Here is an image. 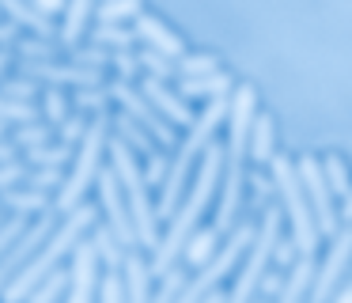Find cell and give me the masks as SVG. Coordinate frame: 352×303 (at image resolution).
I'll use <instances>...</instances> for the list:
<instances>
[{"mask_svg":"<svg viewBox=\"0 0 352 303\" xmlns=\"http://www.w3.org/2000/svg\"><path fill=\"white\" fill-rule=\"evenodd\" d=\"M220 178H223V144H208L205 156H201V167H197V178L190 182V189H186L182 205L175 209V216H170V227L167 235L160 239V247L152 250V277H167L170 269H175V262L182 258L186 242L193 239V231H197L201 216L208 212V201H212V194L220 189Z\"/></svg>","mask_w":352,"mask_h":303,"instance_id":"6da1fadb","label":"cell"},{"mask_svg":"<svg viewBox=\"0 0 352 303\" xmlns=\"http://www.w3.org/2000/svg\"><path fill=\"white\" fill-rule=\"evenodd\" d=\"M258 118V91L250 83L235 87L228 114V144H223V178H220V205H216V231H235L239 205H243V182H246V156H250V133Z\"/></svg>","mask_w":352,"mask_h":303,"instance_id":"7a4b0ae2","label":"cell"},{"mask_svg":"<svg viewBox=\"0 0 352 303\" xmlns=\"http://www.w3.org/2000/svg\"><path fill=\"white\" fill-rule=\"evenodd\" d=\"M231 114V98H212V103L205 106V110L197 114V121L190 125V133H186V140L178 144L175 159H170V171H167V182H163V194H160V205H155V216L160 220H170L175 216V209L182 205V194L186 186H190V174L193 167H197V159L205 156V148L216 140V129L228 121Z\"/></svg>","mask_w":352,"mask_h":303,"instance_id":"3957f363","label":"cell"},{"mask_svg":"<svg viewBox=\"0 0 352 303\" xmlns=\"http://www.w3.org/2000/svg\"><path fill=\"white\" fill-rule=\"evenodd\" d=\"M91 224H95L91 205H80V209H72L69 216L61 220L57 235H50V239L42 242V250H38V254H34L31 262H27L23 269L16 273V280H12L8 288H4V300H8V303L27 300V295H31L34 288H38L42 280L50 277V273H54V269H61V258H65V254H72V250L80 247V235H84Z\"/></svg>","mask_w":352,"mask_h":303,"instance_id":"277c9868","label":"cell"},{"mask_svg":"<svg viewBox=\"0 0 352 303\" xmlns=\"http://www.w3.org/2000/svg\"><path fill=\"white\" fill-rule=\"evenodd\" d=\"M269 178H273L276 194H280L284 209H288V224H292V242H296L299 258H314L318 250V220H314V209L307 201V189L299 182V167L296 159H288V152H276L273 163H269Z\"/></svg>","mask_w":352,"mask_h":303,"instance_id":"5b68a950","label":"cell"},{"mask_svg":"<svg viewBox=\"0 0 352 303\" xmlns=\"http://www.w3.org/2000/svg\"><path fill=\"white\" fill-rule=\"evenodd\" d=\"M107 152H110V171L118 174V182H122V194H125V205H129V216H133V227H137L140 247L155 250V247H160V216H155L152 201H148L144 171L137 167L133 148H125L118 136L107 144Z\"/></svg>","mask_w":352,"mask_h":303,"instance_id":"8992f818","label":"cell"},{"mask_svg":"<svg viewBox=\"0 0 352 303\" xmlns=\"http://www.w3.org/2000/svg\"><path fill=\"white\" fill-rule=\"evenodd\" d=\"M276 242H280V209H276V205H265V209H261L258 235H254L250 250H246V262L235 277V288L228 292V303H254L258 300V288L269 273Z\"/></svg>","mask_w":352,"mask_h":303,"instance_id":"52a82bcc","label":"cell"},{"mask_svg":"<svg viewBox=\"0 0 352 303\" xmlns=\"http://www.w3.org/2000/svg\"><path fill=\"white\" fill-rule=\"evenodd\" d=\"M107 133H110V114H95L91 125H87L84 140H80V152H76V171L72 178H65L61 194H57V212H72L84 205V194L91 189V178L99 182V171H102V152H107Z\"/></svg>","mask_w":352,"mask_h":303,"instance_id":"ba28073f","label":"cell"},{"mask_svg":"<svg viewBox=\"0 0 352 303\" xmlns=\"http://www.w3.org/2000/svg\"><path fill=\"white\" fill-rule=\"evenodd\" d=\"M254 235H258V224H254V220H243V224H235V231H231L228 242L216 250L212 262L201 265V269L193 273L190 280H186V288H182V295H178V303H201L208 292H216V288H220V280L239 265V258L250 250Z\"/></svg>","mask_w":352,"mask_h":303,"instance_id":"9c48e42d","label":"cell"},{"mask_svg":"<svg viewBox=\"0 0 352 303\" xmlns=\"http://www.w3.org/2000/svg\"><path fill=\"white\" fill-rule=\"evenodd\" d=\"M352 265V224H341V231L333 235L329 242V254L322 258L318 273H314L311 288H307V300L303 303H333L337 288H341V277L349 273Z\"/></svg>","mask_w":352,"mask_h":303,"instance_id":"30bf717a","label":"cell"},{"mask_svg":"<svg viewBox=\"0 0 352 303\" xmlns=\"http://www.w3.org/2000/svg\"><path fill=\"white\" fill-rule=\"evenodd\" d=\"M107 95L122 106V114H129L137 125H144L148 136H152L155 144H163V148H170V144H175V125H170V121H163L160 114H155V106L148 103V98L140 95L129 80H110L107 83Z\"/></svg>","mask_w":352,"mask_h":303,"instance_id":"8fae6325","label":"cell"},{"mask_svg":"<svg viewBox=\"0 0 352 303\" xmlns=\"http://www.w3.org/2000/svg\"><path fill=\"white\" fill-rule=\"evenodd\" d=\"M296 167H299V182H303V189H307V201H311V209H314V220H318V231L333 239V235L341 231V209H333V194H329V186H326L322 163L314 156H299Z\"/></svg>","mask_w":352,"mask_h":303,"instance_id":"7c38bea8","label":"cell"},{"mask_svg":"<svg viewBox=\"0 0 352 303\" xmlns=\"http://www.w3.org/2000/svg\"><path fill=\"white\" fill-rule=\"evenodd\" d=\"M99 197H102V212H107V220H110L114 239L122 242L125 250L140 247L137 227H133V216H129V205H125V194H122V182H118L114 171H99Z\"/></svg>","mask_w":352,"mask_h":303,"instance_id":"4fadbf2b","label":"cell"},{"mask_svg":"<svg viewBox=\"0 0 352 303\" xmlns=\"http://www.w3.org/2000/svg\"><path fill=\"white\" fill-rule=\"evenodd\" d=\"M50 231H54V220L42 216L38 224L31 227V231H23L16 242H12V250H8L4 258H0V292H4V288H8L12 280H16V273L27 265V258H34V254L42 250V242L50 239Z\"/></svg>","mask_w":352,"mask_h":303,"instance_id":"5bb4252c","label":"cell"},{"mask_svg":"<svg viewBox=\"0 0 352 303\" xmlns=\"http://www.w3.org/2000/svg\"><path fill=\"white\" fill-rule=\"evenodd\" d=\"M140 95H144L148 103L155 106V114H160L163 121H170V125H193V121H197V114L190 110V103H186L178 91H170L167 83L152 80V76H144V83H140Z\"/></svg>","mask_w":352,"mask_h":303,"instance_id":"9a60e30c","label":"cell"},{"mask_svg":"<svg viewBox=\"0 0 352 303\" xmlns=\"http://www.w3.org/2000/svg\"><path fill=\"white\" fill-rule=\"evenodd\" d=\"M95 288H99V254L91 242L76 247V262H72V280H69V300L65 303H91Z\"/></svg>","mask_w":352,"mask_h":303,"instance_id":"2e32d148","label":"cell"},{"mask_svg":"<svg viewBox=\"0 0 352 303\" xmlns=\"http://www.w3.org/2000/svg\"><path fill=\"white\" fill-rule=\"evenodd\" d=\"M133 34L144 42V50H155V53H163V57H170V61H182L186 57V45H182V38L175 34V30L167 27V23L160 19V15H140L137 19V27H133Z\"/></svg>","mask_w":352,"mask_h":303,"instance_id":"e0dca14e","label":"cell"},{"mask_svg":"<svg viewBox=\"0 0 352 303\" xmlns=\"http://www.w3.org/2000/svg\"><path fill=\"white\" fill-rule=\"evenodd\" d=\"M178 95L182 98H231L235 95V80L228 72H212V76H197V80H178Z\"/></svg>","mask_w":352,"mask_h":303,"instance_id":"ac0fdd59","label":"cell"},{"mask_svg":"<svg viewBox=\"0 0 352 303\" xmlns=\"http://www.w3.org/2000/svg\"><path fill=\"white\" fill-rule=\"evenodd\" d=\"M0 12L8 15L19 30H34V38H46V42H54V38H57L54 23H50L34 4H16V0H8V4H0Z\"/></svg>","mask_w":352,"mask_h":303,"instance_id":"d6986e66","label":"cell"},{"mask_svg":"<svg viewBox=\"0 0 352 303\" xmlns=\"http://www.w3.org/2000/svg\"><path fill=\"white\" fill-rule=\"evenodd\" d=\"M314 273H318V262H314V258H299L288 269V277H284V288H280V295H276V303H303Z\"/></svg>","mask_w":352,"mask_h":303,"instance_id":"ffe728a7","label":"cell"},{"mask_svg":"<svg viewBox=\"0 0 352 303\" xmlns=\"http://www.w3.org/2000/svg\"><path fill=\"white\" fill-rule=\"evenodd\" d=\"M122 280H125V303H152V300H148V280H152V269H148V262L140 254H125Z\"/></svg>","mask_w":352,"mask_h":303,"instance_id":"44dd1931","label":"cell"},{"mask_svg":"<svg viewBox=\"0 0 352 303\" xmlns=\"http://www.w3.org/2000/svg\"><path fill=\"white\" fill-rule=\"evenodd\" d=\"M110 129L118 133V140H122L125 148L144 152V156H155V140L148 136L144 125H137V121L129 118V114H118V118H110Z\"/></svg>","mask_w":352,"mask_h":303,"instance_id":"7402d4cb","label":"cell"},{"mask_svg":"<svg viewBox=\"0 0 352 303\" xmlns=\"http://www.w3.org/2000/svg\"><path fill=\"white\" fill-rule=\"evenodd\" d=\"M216 250H220V231L216 227H197L193 231V239L186 242V250H182V258H186V265H208L216 258Z\"/></svg>","mask_w":352,"mask_h":303,"instance_id":"603a6c76","label":"cell"},{"mask_svg":"<svg viewBox=\"0 0 352 303\" xmlns=\"http://www.w3.org/2000/svg\"><path fill=\"white\" fill-rule=\"evenodd\" d=\"M273 140H276V125H273V118L269 114H258L254 118V133H250V159L254 163H273Z\"/></svg>","mask_w":352,"mask_h":303,"instance_id":"cb8c5ba5","label":"cell"},{"mask_svg":"<svg viewBox=\"0 0 352 303\" xmlns=\"http://www.w3.org/2000/svg\"><path fill=\"white\" fill-rule=\"evenodd\" d=\"M95 15V8L87 4V0H76V4H69L65 8V23H61V45H69V50H76V42H80V34L87 30V19Z\"/></svg>","mask_w":352,"mask_h":303,"instance_id":"d4e9b609","label":"cell"},{"mask_svg":"<svg viewBox=\"0 0 352 303\" xmlns=\"http://www.w3.org/2000/svg\"><path fill=\"white\" fill-rule=\"evenodd\" d=\"M87 242L95 247V254H99V262L107 265L110 273H118V269L125 265V247L114 239V231H110V227H95V235H91Z\"/></svg>","mask_w":352,"mask_h":303,"instance_id":"484cf974","label":"cell"},{"mask_svg":"<svg viewBox=\"0 0 352 303\" xmlns=\"http://www.w3.org/2000/svg\"><path fill=\"white\" fill-rule=\"evenodd\" d=\"M91 38H95V45H102V50H114V53H125V50H133V30H125L122 23H95V30H91Z\"/></svg>","mask_w":352,"mask_h":303,"instance_id":"4316f807","label":"cell"},{"mask_svg":"<svg viewBox=\"0 0 352 303\" xmlns=\"http://www.w3.org/2000/svg\"><path fill=\"white\" fill-rule=\"evenodd\" d=\"M19 57H23V65H54L57 61V42H46V38H19L16 42Z\"/></svg>","mask_w":352,"mask_h":303,"instance_id":"83f0119b","label":"cell"},{"mask_svg":"<svg viewBox=\"0 0 352 303\" xmlns=\"http://www.w3.org/2000/svg\"><path fill=\"white\" fill-rule=\"evenodd\" d=\"M69 280H72V273H65V269H54V273H50V277L42 280L38 288H34L31 295H27V300H31V303H57L65 292H69Z\"/></svg>","mask_w":352,"mask_h":303,"instance_id":"f1b7e54d","label":"cell"},{"mask_svg":"<svg viewBox=\"0 0 352 303\" xmlns=\"http://www.w3.org/2000/svg\"><path fill=\"white\" fill-rule=\"evenodd\" d=\"M220 72V61L212 53H186L178 61V80H197V76H212Z\"/></svg>","mask_w":352,"mask_h":303,"instance_id":"f546056e","label":"cell"},{"mask_svg":"<svg viewBox=\"0 0 352 303\" xmlns=\"http://www.w3.org/2000/svg\"><path fill=\"white\" fill-rule=\"evenodd\" d=\"M4 205H8L16 216H31V212L46 209V194H38V189H8V194H4Z\"/></svg>","mask_w":352,"mask_h":303,"instance_id":"4dcf8cb0","label":"cell"},{"mask_svg":"<svg viewBox=\"0 0 352 303\" xmlns=\"http://www.w3.org/2000/svg\"><path fill=\"white\" fill-rule=\"evenodd\" d=\"M69 159H72V148H69V144H46V148L27 152V167H54V171H61Z\"/></svg>","mask_w":352,"mask_h":303,"instance_id":"1f68e13d","label":"cell"},{"mask_svg":"<svg viewBox=\"0 0 352 303\" xmlns=\"http://www.w3.org/2000/svg\"><path fill=\"white\" fill-rule=\"evenodd\" d=\"M137 61H140V68H148V76L160 80V83H167L170 76H178V61L163 57V53H155V50H140Z\"/></svg>","mask_w":352,"mask_h":303,"instance_id":"d6a6232c","label":"cell"},{"mask_svg":"<svg viewBox=\"0 0 352 303\" xmlns=\"http://www.w3.org/2000/svg\"><path fill=\"white\" fill-rule=\"evenodd\" d=\"M322 174H326V186H329V194H341V197H349L352 182H349V167H344V159H341V156H326V159H322Z\"/></svg>","mask_w":352,"mask_h":303,"instance_id":"836d02e7","label":"cell"},{"mask_svg":"<svg viewBox=\"0 0 352 303\" xmlns=\"http://www.w3.org/2000/svg\"><path fill=\"white\" fill-rule=\"evenodd\" d=\"M95 15H99V23H122V19H140L144 8L137 0H110V4L95 8Z\"/></svg>","mask_w":352,"mask_h":303,"instance_id":"e575fe53","label":"cell"},{"mask_svg":"<svg viewBox=\"0 0 352 303\" xmlns=\"http://www.w3.org/2000/svg\"><path fill=\"white\" fill-rule=\"evenodd\" d=\"M38 91H42V83L27 80V76L0 83V98H8V103H23V106H34V95H38Z\"/></svg>","mask_w":352,"mask_h":303,"instance_id":"d590c367","label":"cell"},{"mask_svg":"<svg viewBox=\"0 0 352 303\" xmlns=\"http://www.w3.org/2000/svg\"><path fill=\"white\" fill-rule=\"evenodd\" d=\"M69 65L91 68V72H102V68L110 65V53L102 50V45H76V50H69Z\"/></svg>","mask_w":352,"mask_h":303,"instance_id":"8d00e7d4","label":"cell"},{"mask_svg":"<svg viewBox=\"0 0 352 303\" xmlns=\"http://www.w3.org/2000/svg\"><path fill=\"white\" fill-rule=\"evenodd\" d=\"M186 280H190V273H186L182 265H175V269L163 277V284H160V292L152 295V303H178V295H182Z\"/></svg>","mask_w":352,"mask_h":303,"instance_id":"74e56055","label":"cell"},{"mask_svg":"<svg viewBox=\"0 0 352 303\" xmlns=\"http://www.w3.org/2000/svg\"><path fill=\"white\" fill-rule=\"evenodd\" d=\"M50 144V125L46 121H31V125H19L16 133V148H46Z\"/></svg>","mask_w":352,"mask_h":303,"instance_id":"f35d334b","label":"cell"},{"mask_svg":"<svg viewBox=\"0 0 352 303\" xmlns=\"http://www.w3.org/2000/svg\"><path fill=\"white\" fill-rule=\"evenodd\" d=\"M27 189H38V194H46V189L61 186V171H54V167H27Z\"/></svg>","mask_w":352,"mask_h":303,"instance_id":"ab89813d","label":"cell"},{"mask_svg":"<svg viewBox=\"0 0 352 303\" xmlns=\"http://www.w3.org/2000/svg\"><path fill=\"white\" fill-rule=\"evenodd\" d=\"M107 87H87V91H76V106L80 110H95V114H107Z\"/></svg>","mask_w":352,"mask_h":303,"instance_id":"60d3db41","label":"cell"},{"mask_svg":"<svg viewBox=\"0 0 352 303\" xmlns=\"http://www.w3.org/2000/svg\"><path fill=\"white\" fill-rule=\"evenodd\" d=\"M99 303H125V280H122V273H107V277H102Z\"/></svg>","mask_w":352,"mask_h":303,"instance_id":"b9f144b4","label":"cell"},{"mask_svg":"<svg viewBox=\"0 0 352 303\" xmlns=\"http://www.w3.org/2000/svg\"><path fill=\"white\" fill-rule=\"evenodd\" d=\"M110 65L118 68V80H129V83H133L140 61H137V53H133V50H125V53H110Z\"/></svg>","mask_w":352,"mask_h":303,"instance_id":"7bdbcfd3","label":"cell"},{"mask_svg":"<svg viewBox=\"0 0 352 303\" xmlns=\"http://www.w3.org/2000/svg\"><path fill=\"white\" fill-rule=\"evenodd\" d=\"M23 231H27V227H23V216H12V220H4V224H0V258L8 254L12 242H16Z\"/></svg>","mask_w":352,"mask_h":303,"instance_id":"ee69618b","label":"cell"},{"mask_svg":"<svg viewBox=\"0 0 352 303\" xmlns=\"http://www.w3.org/2000/svg\"><path fill=\"white\" fill-rule=\"evenodd\" d=\"M46 118L57 121V125H61V121H69V98H65L57 87L46 91Z\"/></svg>","mask_w":352,"mask_h":303,"instance_id":"f6af8a7d","label":"cell"},{"mask_svg":"<svg viewBox=\"0 0 352 303\" xmlns=\"http://www.w3.org/2000/svg\"><path fill=\"white\" fill-rule=\"evenodd\" d=\"M87 125L91 121H84L80 114H69V121H61V144H76V140H84V133H87Z\"/></svg>","mask_w":352,"mask_h":303,"instance_id":"bcb514c9","label":"cell"},{"mask_svg":"<svg viewBox=\"0 0 352 303\" xmlns=\"http://www.w3.org/2000/svg\"><path fill=\"white\" fill-rule=\"evenodd\" d=\"M167 171H170V159L167 152H155V156H148V167H144V182H167Z\"/></svg>","mask_w":352,"mask_h":303,"instance_id":"7dc6e473","label":"cell"},{"mask_svg":"<svg viewBox=\"0 0 352 303\" xmlns=\"http://www.w3.org/2000/svg\"><path fill=\"white\" fill-rule=\"evenodd\" d=\"M273 262L280 265V269H292V265L299 262V250H296V242H292V235H288V239L280 235V242L273 247Z\"/></svg>","mask_w":352,"mask_h":303,"instance_id":"c3c4849f","label":"cell"},{"mask_svg":"<svg viewBox=\"0 0 352 303\" xmlns=\"http://www.w3.org/2000/svg\"><path fill=\"white\" fill-rule=\"evenodd\" d=\"M250 189H254V205H261V209H265V205H269V197H273L276 194V186H273V178H265V174H254V178H250Z\"/></svg>","mask_w":352,"mask_h":303,"instance_id":"681fc988","label":"cell"},{"mask_svg":"<svg viewBox=\"0 0 352 303\" xmlns=\"http://www.w3.org/2000/svg\"><path fill=\"white\" fill-rule=\"evenodd\" d=\"M23 178H27V167L19 163V159L16 163H0V189H12L16 182H23Z\"/></svg>","mask_w":352,"mask_h":303,"instance_id":"f907efd6","label":"cell"},{"mask_svg":"<svg viewBox=\"0 0 352 303\" xmlns=\"http://www.w3.org/2000/svg\"><path fill=\"white\" fill-rule=\"evenodd\" d=\"M280 288H284V273H265V280L258 288V300H273V295H280Z\"/></svg>","mask_w":352,"mask_h":303,"instance_id":"816d5d0a","label":"cell"},{"mask_svg":"<svg viewBox=\"0 0 352 303\" xmlns=\"http://www.w3.org/2000/svg\"><path fill=\"white\" fill-rule=\"evenodd\" d=\"M19 42V27L12 19H0V50H12Z\"/></svg>","mask_w":352,"mask_h":303,"instance_id":"f5cc1de1","label":"cell"},{"mask_svg":"<svg viewBox=\"0 0 352 303\" xmlns=\"http://www.w3.org/2000/svg\"><path fill=\"white\" fill-rule=\"evenodd\" d=\"M16 144L12 140H4V136H0V163H16Z\"/></svg>","mask_w":352,"mask_h":303,"instance_id":"db71d44e","label":"cell"},{"mask_svg":"<svg viewBox=\"0 0 352 303\" xmlns=\"http://www.w3.org/2000/svg\"><path fill=\"white\" fill-rule=\"evenodd\" d=\"M34 8H38V12L46 15V19H50V15H57V12L65 15V4H57V0H38V4H34Z\"/></svg>","mask_w":352,"mask_h":303,"instance_id":"11a10c76","label":"cell"},{"mask_svg":"<svg viewBox=\"0 0 352 303\" xmlns=\"http://www.w3.org/2000/svg\"><path fill=\"white\" fill-rule=\"evenodd\" d=\"M333 303H352V280H344L341 288H337V295H333Z\"/></svg>","mask_w":352,"mask_h":303,"instance_id":"9f6ffc18","label":"cell"},{"mask_svg":"<svg viewBox=\"0 0 352 303\" xmlns=\"http://www.w3.org/2000/svg\"><path fill=\"white\" fill-rule=\"evenodd\" d=\"M341 224H352V189H349V197H344V205H341Z\"/></svg>","mask_w":352,"mask_h":303,"instance_id":"6f0895ef","label":"cell"},{"mask_svg":"<svg viewBox=\"0 0 352 303\" xmlns=\"http://www.w3.org/2000/svg\"><path fill=\"white\" fill-rule=\"evenodd\" d=\"M201 303H228V292H220V288H216V292H208Z\"/></svg>","mask_w":352,"mask_h":303,"instance_id":"680465c9","label":"cell"},{"mask_svg":"<svg viewBox=\"0 0 352 303\" xmlns=\"http://www.w3.org/2000/svg\"><path fill=\"white\" fill-rule=\"evenodd\" d=\"M8 65H12V50H0V76L8 72Z\"/></svg>","mask_w":352,"mask_h":303,"instance_id":"91938a15","label":"cell"},{"mask_svg":"<svg viewBox=\"0 0 352 303\" xmlns=\"http://www.w3.org/2000/svg\"><path fill=\"white\" fill-rule=\"evenodd\" d=\"M254 303H269V300H254Z\"/></svg>","mask_w":352,"mask_h":303,"instance_id":"94428289","label":"cell"},{"mask_svg":"<svg viewBox=\"0 0 352 303\" xmlns=\"http://www.w3.org/2000/svg\"><path fill=\"white\" fill-rule=\"evenodd\" d=\"M0 133H4V121H0Z\"/></svg>","mask_w":352,"mask_h":303,"instance_id":"6125c7cd","label":"cell"}]
</instances>
